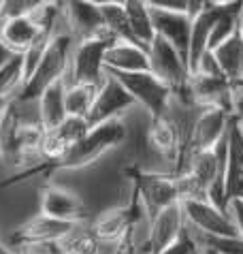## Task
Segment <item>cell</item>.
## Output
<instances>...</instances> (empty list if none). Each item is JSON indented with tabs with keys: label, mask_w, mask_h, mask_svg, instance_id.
<instances>
[{
	"label": "cell",
	"mask_w": 243,
	"mask_h": 254,
	"mask_svg": "<svg viewBox=\"0 0 243 254\" xmlns=\"http://www.w3.org/2000/svg\"><path fill=\"white\" fill-rule=\"evenodd\" d=\"M75 47V39L70 32H60L49 41V45L43 54V58L39 62V66L34 68V73L30 75V79L24 83L21 92L15 96V101L24 103H34L39 101V96L52 86L54 81L64 79L68 70L70 54Z\"/></svg>",
	"instance_id": "cell-1"
},
{
	"label": "cell",
	"mask_w": 243,
	"mask_h": 254,
	"mask_svg": "<svg viewBox=\"0 0 243 254\" xmlns=\"http://www.w3.org/2000/svg\"><path fill=\"white\" fill-rule=\"evenodd\" d=\"M124 139H126V126L120 122V118L92 126L81 137L79 143L56 165V169H62V171H66V169H85L94 165L96 160H101L113 147H118Z\"/></svg>",
	"instance_id": "cell-2"
},
{
	"label": "cell",
	"mask_w": 243,
	"mask_h": 254,
	"mask_svg": "<svg viewBox=\"0 0 243 254\" xmlns=\"http://www.w3.org/2000/svg\"><path fill=\"white\" fill-rule=\"evenodd\" d=\"M116 39L111 34H101L94 39L85 41H75L73 54H70L68 62V73L66 86L68 83H92V86H101L105 81V54Z\"/></svg>",
	"instance_id": "cell-3"
},
{
	"label": "cell",
	"mask_w": 243,
	"mask_h": 254,
	"mask_svg": "<svg viewBox=\"0 0 243 254\" xmlns=\"http://www.w3.org/2000/svg\"><path fill=\"white\" fill-rule=\"evenodd\" d=\"M231 120H233L231 111L220 109V107H203L198 111L194 126H192V135H190L188 145H185V150L180 154V158L175 160L171 173L173 175L180 173L185 158H188L190 154H196V152H203V150H213V147L226 137Z\"/></svg>",
	"instance_id": "cell-4"
},
{
	"label": "cell",
	"mask_w": 243,
	"mask_h": 254,
	"mask_svg": "<svg viewBox=\"0 0 243 254\" xmlns=\"http://www.w3.org/2000/svg\"><path fill=\"white\" fill-rule=\"evenodd\" d=\"M105 73L116 77L122 86H124L126 92L134 98V103H139L141 107L147 109V114L152 120L164 116L173 92H171L156 75H152L149 70H143V73H116V70H105Z\"/></svg>",
	"instance_id": "cell-5"
},
{
	"label": "cell",
	"mask_w": 243,
	"mask_h": 254,
	"mask_svg": "<svg viewBox=\"0 0 243 254\" xmlns=\"http://www.w3.org/2000/svg\"><path fill=\"white\" fill-rule=\"evenodd\" d=\"M147 58H149V73L158 77L171 92L173 94L188 92L190 68L173 45L160 37H156L147 47Z\"/></svg>",
	"instance_id": "cell-6"
},
{
	"label": "cell",
	"mask_w": 243,
	"mask_h": 254,
	"mask_svg": "<svg viewBox=\"0 0 243 254\" xmlns=\"http://www.w3.org/2000/svg\"><path fill=\"white\" fill-rule=\"evenodd\" d=\"M182 209L188 227L211 237H231L237 235V229L226 209H220L207 199H185L182 201Z\"/></svg>",
	"instance_id": "cell-7"
},
{
	"label": "cell",
	"mask_w": 243,
	"mask_h": 254,
	"mask_svg": "<svg viewBox=\"0 0 243 254\" xmlns=\"http://www.w3.org/2000/svg\"><path fill=\"white\" fill-rule=\"evenodd\" d=\"M134 190H137L143 207L152 218L160 209L180 203V186L173 173H141L134 180Z\"/></svg>",
	"instance_id": "cell-8"
},
{
	"label": "cell",
	"mask_w": 243,
	"mask_h": 254,
	"mask_svg": "<svg viewBox=\"0 0 243 254\" xmlns=\"http://www.w3.org/2000/svg\"><path fill=\"white\" fill-rule=\"evenodd\" d=\"M88 130H90V126L83 118H70V116L64 120L60 126L45 130L43 132V141H41L43 165L56 167L77 143H79L81 137Z\"/></svg>",
	"instance_id": "cell-9"
},
{
	"label": "cell",
	"mask_w": 243,
	"mask_h": 254,
	"mask_svg": "<svg viewBox=\"0 0 243 254\" xmlns=\"http://www.w3.org/2000/svg\"><path fill=\"white\" fill-rule=\"evenodd\" d=\"M105 75V81L101 83L94 103H92L88 116H85V122H88L90 128L103 122H109V120H118L126 109H130L134 105V98L126 92L116 77H111L109 73Z\"/></svg>",
	"instance_id": "cell-10"
},
{
	"label": "cell",
	"mask_w": 243,
	"mask_h": 254,
	"mask_svg": "<svg viewBox=\"0 0 243 254\" xmlns=\"http://www.w3.org/2000/svg\"><path fill=\"white\" fill-rule=\"evenodd\" d=\"M62 9L66 30L73 34L75 41L94 39L101 34H109L105 30L103 13L98 6L85 2V0H56Z\"/></svg>",
	"instance_id": "cell-11"
},
{
	"label": "cell",
	"mask_w": 243,
	"mask_h": 254,
	"mask_svg": "<svg viewBox=\"0 0 243 254\" xmlns=\"http://www.w3.org/2000/svg\"><path fill=\"white\" fill-rule=\"evenodd\" d=\"M41 214L62 222H88V205L83 196L56 184L41 190Z\"/></svg>",
	"instance_id": "cell-12"
},
{
	"label": "cell",
	"mask_w": 243,
	"mask_h": 254,
	"mask_svg": "<svg viewBox=\"0 0 243 254\" xmlns=\"http://www.w3.org/2000/svg\"><path fill=\"white\" fill-rule=\"evenodd\" d=\"M188 96L198 107H220L233 114V83L224 75L192 73L188 79Z\"/></svg>",
	"instance_id": "cell-13"
},
{
	"label": "cell",
	"mask_w": 243,
	"mask_h": 254,
	"mask_svg": "<svg viewBox=\"0 0 243 254\" xmlns=\"http://www.w3.org/2000/svg\"><path fill=\"white\" fill-rule=\"evenodd\" d=\"M79 222H62L56 218H49L45 214L32 216L30 220H26L24 224L13 231L11 235V244L17 248L24 246H32V244H47V242H62Z\"/></svg>",
	"instance_id": "cell-14"
},
{
	"label": "cell",
	"mask_w": 243,
	"mask_h": 254,
	"mask_svg": "<svg viewBox=\"0 0 243 254\" xmlns=\"http://www.w3.org/2000/svg\"><path fill=\"white\" fill-rule=\"evenodd\" d=\"M183 233H185V216L182 209V201L160 209L149 220L147 242H149V248H152V254H160L162 250H167Z\"/></svg>",
	"instance_id": "cell-15"
},
{
	"label": "cell",
	"mask_w": 243,
	"mask_h": 254,
	"mask_svg": "<svg viewBox=\"0 0 243 254\" xmlns=\"http://www.w3.org/2000/svg\"><path fill=\"white\" fill-rule=\"evenodd\" d=\"M152 24L156 37H160L173 45L177 54L188 64V47H190V30H192V17L188 13L152 9Z\"/></svg>",
	"instance_id": "cell-16"
},
{
	"label": "cell",
	"mask_w": 243,
	"mask_h": 254,
	"mask_svg": "<svg viewBox=\"0 0 243 254\" xmlns=\"http://www.w3.org/2000/svg\"><path fill=\"white\" fill-rule=\"evenodd\" d=\"M226 205L228 201H243V132L239 124L231 120L226 132Z\"/></svg>",
	"instance_id": "cell-17"
},
{
	"label": "cell",
	"mask_w": 243,
	"mask_h": 254,
	"mask_svg": "<svg viewBox=\"0 0 243 254\" xmlns=\"http://www.w3.org/2000/svg\"><path fill=\"white\" fill-rule=\"evenodd\" d=\"M105 70H116V73H143V70H149L147 49L134 43L116 41L105 54Z\"/></svg>",
	"instance_id": "cell-18"
},
{
	"label": "cell",
	"mask_w": 243,
	"mask_h": 254,
	"mask_svg": "<svg viewBox=\"0 0 243 254\" xmlns=\"http://www.w3.org/2000/svg\"><path fill=\"white\" fill-rule=\"evenodd\" d=\"M220 13V6H205L201 13L192 17V30H190V47H188V68L190 73L196 70L198 60L203 58L209 45V37L216 24V17Z\"/></svg>",
	"instance_id": "cell-19"
},
{
	"label": "cell",
	"mask_w": 243,
	"mask_h": 254,
	"mask_svg": "<svg viewBox=\"0 0 243 254\" xmlns=\"http://www.w3.org/2000/svg\"><path fill=\"white\" fill-rule=\"evenodd\" d=\"M64 94H66V81L58 79L39 96V101H37L39 120L45 130L56 128V126H60L68 118L66 105H64Z\"/></svg>",
	"instance_id": "cell-20"
},
{
	"label": "cell",
	"mask_w": 243,
	"mask_h": 254,
	"mask_svg": "<svg viewBox=\"0 0 243 254\" xmlns=\"http://www.w3.org/2000/svg\"><path fill=\"white\" fill-rule=\"evenodd\" d=\"M41 37L39 26L32 17L0 19V41L15 54H24Z\"/></svg>",
	"instance_id": "cell-21"
},
{
	"label": "cell",
	"mask_w": 243,
	"mask_h": 254,
	"mask_svg": "<svg viewBox=\"0 0 243 254\" xmlns=\"http://www.w3.org/2000/svg\"><path fill=\"white\" fill-rule=\"evenodd\" d=\"M147 139H149L152 147L160 154V156H164L169 162H173L175 165V160H177V156H180V152H182V141H180V135H177L175 126L171 124L169 118L160 116V118L152 120Z\"/></svg>",
	"instance_id": "cell-22"
},
{
	"label": "cell",
	"mask_w": 243,
	"mask_h": 254,
	"mask_svg": "<svg viewBox=\"0 0 243 254\" xmlns=\"http://www.w3.org/2000/svg\"><path fill=\"white\" fill-rule=\"evenodd\" d=\"M211 54L228 81L237 83L243 79V41L239 34H233L231 39L220 43Z\"/></svg>",
	"instance_id": "cell-23"
},
{
	"label": "cell",
	"mask_w": 243,
	"mask_h": 254,
	"mask_svg": "<svg viewBox=\"0 0 243 254\" xmlns=\"http://www.w3.org/2000/svg\"><path fill=\"white\" fill-rule=\"evenodd\" d=\"M122 4H124L128 26H130L137 43L147 49L149 43L156 39L154 24H152V9L145 4V0H124Z\"/></svg>",
	"instance_id": "cell-24"
},
{
	"label": "cell",
	"mask_w": 243,
	"mask_h": 254,
	"mask_svg": "<svg viewBox=\"0 0 243 254\" xmlns=\"http://www.w3.org/2000/svg\"><path fill=\"white\" fill-rule=\"evenodd\" d=\"M101 86H92V83H68L66 94H64V105H66V114L70 118H83L88 116L96 98V92Z\"/></svg>",
	"instance_id": "cell-25"
},
{
	"label": "cell",
	"mask_w": 243,
	"mask_h": 254,
	"mask_svg": "<svg viewBox=\"0 0 243 254\" xmlns=\"http://www.w3.org/2000/svg\"><path fill=\"white\" fill-rule=\"evenodd\" d=\"M24 54H13V58L0 68V96L13 101L24 88Z\"/></svg>",
	"instance_id": "cell-26"
},
{
	"label": "cell",
	"mask_w": 243,
	"mask_h": 254,
	"mask_svg": "<svg viewBox=\"0 0 243 254\" xmlns=\"http://www.w3.org/2000/svg\"><path fill=\"white\" fill-rule=\"evenodd\" d=\"M103 13V22H105V30L111 34L116 41H124V43H137L134 34L128 26V17H126V11H124V4H107L101 9ZM143 47V45H141Z\"/></svg>",
	"instance_id": "cell-27"
},
{
	"label": "cell",
	"mask_w": 243,
	"mask_h": 254,
	"mask_svg": "<svg viewBox=\"0 0 243 254\" xmlns=\"http://www.w3.org/2000/svg\"><path fill=\"white\" fill-rule=\"evenodd\" d=\"M45 0H2L0 4V19H15V17H30Z\"/></svg>",
	"instance_id": "cell-28"
},
{
	"label": "cell",
	"mask_w": 243,
	"mask_h": 254,
	"mask_svg": "<svg viewBox=\"0 0 243 254\" xmlns=\"http://www.w3.org/2000/svg\"><path fill=\"white\" fill-rule=\"evenodd\" d=\"M194 250H196V244H194V239H192L190 231H188V224H185V233H183V235L177 239L173 246H169L167 250H162L160 254H190Z\"/></svg>",
	"instance_id": "cell-29"
},
{
	"label": "cell",
	"mask_w": 243,
	"mask_h": 254,
	"mask_svg": "<svg viewBox=\"0 0 243 254\" xmlns=\"http://www.w3.org/2000/svg\"><path fill=\"white\" fill-rule=\"evenodd\" d=\"M233 118L243 132V79L233 83Z\"/></svg>",
	"instance_id": "cell-30"
},
{
	"label": "cell",
	"mask_w": 243,
	"mask_h": 254,
	"mask_svg": "<svg viewBox=\"0 0 243 254\" xmlns=\"http://www.w3.org/2000/svg\"><path fill=\"white\" fill-rule=\"evenodd\" d=\"M226 211L231 216L235 229H237V235L243 237V201H228Z\"/></svg>",
	"instance_id": "cell-31"
},
{
	"label": "cell",
	"mask_w": 243,
	"mask_h": 254,
	"mask_svg": "<svg viewBox=\"0 0 243 254\" xmlns=\"http://www.w3.org/2000/svg\"><path fill=\"white\" fill-rule=\"evenodd\" d=\"M145 4L149 9H158V11H182V13H185L183 0H145Z\"/></svg>",
	"instance_id": "cell-32"
},
{
	"label": "cell",
	"mask_w": 243,
	"mask_h": 254,
	"mask_svg": "<svg viewBox=\"0 0 243 254\" xmlns=\"http://www.w3.org/2000/svg\"><path fill=\"white\" fill-rule=\"evenodd\" d=\"M111 254H134V244L130 239V231H128V235L122 239V242H118L116 246H113Z\"/></svg>",
	"instance_id": "cell-33"
},
{
	"label": "cell",
	"mask_w": 243,
	"mask_h": 254,
	"mask_svg": "<svg viewBox=\"0 0 243 254\" xmlns=\"http://www.w3.org/2000/svg\"><path fill=\"white\" fill-rule=\"evenodd\" d=\"M183 2H185V13H188L190 17H194L196 13H201L205 9L203 0H183Z\"/></svg>",
	"instance_id": "cell-34"
},
{
	"label": "cell",
	"mask_w": 243,
	"mask_h": 254,
	"mask_svg": "<svg viewBox=\"0 0 243 254\" xmlns=\"http://www.w3.org/2000/svg\"><path fill=\"white\" fill-rule=\"evenodd\" d=\"M13 54H15V52H11V49L6 47V45L2 43V41H0V68H2V66L6 64V62H9V60L13 58Z\"/></svg>",
	"instance_id": "cell-35"
},
{
	"label": "cell",
	"mask_w": 243,
	"mask_h": 254,
	"mask_svg": "<svg viewBox=\"0 0 243 254\" xmlns=\"http://www.w3.org/2000/svg\"><path fill=\"white\" fill-rule=\"evenodd\" d=\"M85 2H90V4L98 6V9H103V6H107V4H120V2H124V0H85Z\"/></svg>",
	"instance_id": "cell-36"
},
{
	"label": "cell",
	"mask_w": 243,
	"mask_h": 254,
	"mask_svg": "<svg viewBox=\"0 0 243 254\" xmlns=\"http://www.w3.org/2000/svg\"><path fill=\"white\" fill-rule=\"evenodd\" d=\"M205 6H224V4H233L237 0H203Z\"/></svg>",
	"instance_id": "cell-37"
},
{
	"label": "cell",
	"mask_w": 243,
	"mask_h": 254,
	"mask_svg": "<svg viewBox=\"0 0 243 254\" xmlns=\"http://www.w3.org/2000/svg\"><path fill=\"white\" fill-rule=\"evenodd\" d=\"M237 34L243 41V0H241V6H239V15H237Z\"/></svg>",
	"instance_id": "cell-38"
},
{
	"label": "cell",
	"mask_w": 243,
	"mask_h": 254,
	"mask_svg": "<svg viewBox=\"0 0 243 254\" xmlns=\"http://www.w3.org/2000/svg\"><path fill=\"white\" fill-rule=\"evenodd\" d=\"M9 98H4V96H0V120H2V116H4V111H6V107H9Z\"/></svg>",
	"instance_id": "cell-39"
},
{
	"label": "cell",
	"mask_w": 243,
	"mask_h": 254,
	"mask_svg": "<svg viewBox=\"0 0 243 254\" xmlns=\"http://www.w3.org/2000/svg\"><path fill=\"white\" fill-rule=\"evenodd\" d=\"M0 254H15V250L11 246H6L4 242H0Z\"/></svg>",
	"instance_id": "cell-40"
},
{
	"label": "cell",
	"mask_w": 243,
	"mask_h": 254,
	"mask_svg": "<svg viewBox=\"0 0 243 254\" xmlns=\"http://www.w3.org/2000/svg\"><path fill=\"white\" fill-rule=\"evenodd\" d=\"M190 254H205V252H201V250H198V248H196L194 252H190Z\"/></svg>",
	"instance_id": "cell-41"
},
{
	"label": "cell",
	"mask_w": 243,
	"mask_h": 254,
	"mask_svg": "<svg viewBox=\"0 0 243 254\" xmlns=\"http://www.w3.org/2000/svg\"><path fill=\"white\" fill-rule=\"evenodd\" d=\"M62 254H70V252H62Z\"/></svg>",
	"instance_id": "cell-42"
},
{
	"label": "cell",
	"mask_w": 243,
	"mask_h": 254,
	"mask_svg": "<svg viewBox=\"0 0 243 254\" xmlns=\"http://www.w3.org/2000/svg\"><path fill=\"white\" fill-rule=\"evenodd\" d=\"M15 254H21V252H15Z\"/></svg>",
	"instance_id": "cell-43"
},
{
	"label": "cell",
	"mask_w": 243,
	"mask_h": 254,
	"mask_svg": "<svg viewBox=\"0 0 243 254\" xmlns=\"http://www.w3.org/2000/svg\"><path fill=\"white\" fill-rule=\"evenodd\" d=\"M0 4H2V0H0Z\"/></svg>",
	"instance_id": "cell-44"
}]
</instances>
